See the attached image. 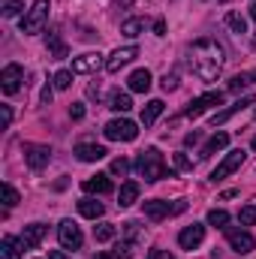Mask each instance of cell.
Wrapping results in <instances>:
<instances>
[{
    "label": "cell",
    "instance_id": "cell-18",
    "mask_svg": "<svg viewBox=\"0 0 256 259\" xmlns=\"http://www.w3.org/2000/svg\"><path fill=\"white\" fill-rule=\"evenodd\" d=\"M109 151L103 148V145H75V157L81 160V163H97V160H103Z\"/></svg>",
    "mask_w": 256,
    "mask_h": 259
},
{
    "label": "cell",
    "instance_id": "cell-5",
    "mask_svg": "<svg viewBox=\"0 0 256 259\" xmlns=\"http://www.w3.org/2000/svg\"><path fill=\"white\" fill-rule=\"evenodd\" d=\"M214 106H223V94H220V91H208V94L196 97L190 106L184 109V118H199V115H205V112L214 109Z\"/></svg>",
    "mask_w": 256,
    "mask_h": 259
},
{
    "label": "cell",
    "instance_id": "cell-45",
    "mask_svg": "<svg viewBox=\"0 0 256 259\" xmlns=\"http://www.w3.org/2000/svg\"><path fill=\"white\" fill-rule=\"evenodd\" d=\"M49 259H69L66 253H61V250H49Z\"/></svg>",
    "mask_w": 256,
    "mask_h": 259
},
{
    "label": "cell",
    "instance_id": "cell-7",
    "mask_svg": "<svg viewBox=\"0 0 256 259\" xmlns=\"http://www.w3.org/2000/svg\"><path fill=\"white\" fill-rule=\"evenodd\" d=\"M184 208H187V202L169 205V202H163V199H154V202H145V217H148V220H163V217H169V214H181Z\"/></svg>",
    "mask_w": 256,
    "mask_h": 259
},
{
    "label": "cell",
    "instance_id": "cell-33",
    "mask_svg": "<svg viewBox=\"0 0 256 259\" xmlns=\"http://www.w3.org/2000/svg\"><path fill=\"white\" fill-rule=\"evenodd\" d=\"M52 81H55V88H58V91H66V88L72 84V72H69V69H61V72H55V78H52Z\"/></svg>",
    "mask_w": 256,
    "mask_h": 259
},
{
    "label": "cell",
    "instance_id": "cell-49",
    "mask_svg": "<svg viewBox=\"0 0 256 259\" xmlns=\"http://www.w3.org/2000/svg\"><path fill=\"white\" fill-rule=\"evenodd\" d=\"M127 3H133V0H118V6H127Z\"/></svg>",
    "mask_w": 256,
    "mask_h": 259
},
{
    "label": "cell",
    "instance_id": "cell-8",
    "mask_svg": "<svg viewBox=\"0 0 256 259\" xmlns=\"http://www.w3.org/2000/svg\"><path fill=\"white\" fill-rule=\"evenodd\" d=\"M49 160H52L49 145H24V163H27L33 172L46 169V166H49Z\"/></svg>",
    "mask_w": 256,
    "mask_h": 259
},
{
    "label": "cell",
    "instance_id": "cell-16",
    "mask_svg": "<svg viewBox=\"0 0 256 259\" xmlns=\"http://www.w3.org/2000/svg\"><path fill=\"white\" fill-rule=\"evenodd\" d=\"M84 193H97V196H106L115 190V184H112V178L109 175H91V178H84Z\"/></svg>",
    "mask_w": 256,
    "mask_h": 259
},
{
    "label": "cell",
    "instance_id": "cell-12",
    "mask_svg": "<svg viewBox=\"0 0 256 259\" xmlns=\"http://www.w3.org/2000/svg\"><path fill=\"white\" fill-rule=\"evenodd\" d=\"M133 58H139V49H136V46L115 49V52H112V58L106 61V69H109V72H121V66H127Z\"/></svg>",
    "mask_w": 256,
    "mask_h": 259
},
{
    "label": "cell",
    "instance_id": "cell-29",
    "mask_svg": "<svg viewBox=\"0 0 256 259\" xmlns=\"http://www.w3.org/2000/svg\"><path fill=\"white\" fill-rule=\"evenodd\" d=\"M109 109H115V112H130L133 109V100H130V94H115L112 97V103H109Z\"/></svg>",
    "mask_w": 256,
    "mask_h": 259
},
{
    "label": "cell",
    "instance_id": "cell-6",
    "mask_svg": "<svg viewBox=\"0 0 256 259\" xmlns=\"http://www.w3.org/2000/svg\"><path fill=\"white\" fill-rule=\"evenodd\" d=\"M244 160H247V151H244V148H238V151H229V154L223 157V163H220V166L211 172V181H214V184H217V181H223V178H226V175H232V172H235V169H238Z\"/></svg>",
    "mask_w": 256,
    "mask_h": 259
},
{
    "label": "cell",
    "instance_id": "cell-32",
    "mask_svg": "<svg viewBox=\"0 0 256 259\" xmlns=\"http://www.w3.org/2000/svg\"><path fill=\"white\" fill-rule=\"evenodd\" d=\"M0 9H3V15H6V18H15L24 6H21L18 0H0Z\"/></svg>",
    "mask_w": 256,
    "mask_h": 259
},
{
    "label": "cell",
    "instance_id": "cell-47",
    "mask_svg": "<svg viewBox=\"0 0 256 259\" xmlns=\"http://www.w3.org/2000/svg\"><path fill=\"white\" fill-rule=\"evenodd\" d=\"M250 18H253V21H256V3H253V6H250ZM253 46H256V39H253Z\"/></svg>",
    "mask_w": 256,
    "mask_h": 259
},
{
    "label": "cell",
    "instance_id": "cell-48",
    "mask_svg": "<svg viewBox=\"0 0 256 259\" xmlns=\"http://www.w3.org/2000/svg\"><path fill=\"white\" fill-rule=\"evenodd\" d=\"M94 259H115V256H109V253H97Z\"/></svg>",
    "mask_w": 256,
    "mask_h": 259
},
{
    "label": "cell",
    "instance_id": "cell-37",
    "mask_svg": "<svg viewBox=\"0 0 256 259\" xmlns=\"http://www.w3.org/2000/svg\"><path fill=\"white\" fill-rule=\"evenodd\" d=\"M127 172H130V163L124 160V157H118V160L112 163V175H121V178H124Z\"/></svg>",
    "mask_w": 256,
    "mask_h": 259
},
{
    "label": "cell",
    "instance_id": "cell-40",
    "mask_svg": "<svg viewBox=\"0 0 256 259\" xmlns=\"http://www.w3.org/2000/svg\"><path fill=\"white\" fill-rule=\"evenodd\" d=\"M175 88H178V78L175 75H166L163 78V91H175Z\"/></svg>",
    "mask_w": 256,
    "mask_h": 259
},
{
    "label": "cell",
    "instance_id": "cell-24",
    "mask_svg": "<svg viewBox=\"0 0 256 259\" xmlns=\"http://www.w3.org/2000/svg\"><path fill=\"white\" fill-rule=\"evenodd\" d=\"M136 199H139V184H136V181H127V184L121 187V193H118V205H121V208H130Z\"/></svg>",
    "mask_w": 256,
    "mask_h": 259
},
{
    "label": "cell",
    "instance_id": "cell-13",
    "mask_svg": "<svg viewBox=\"0 0 256 259\" xmlns=\"http://www.w3.org/2000/svg\"><path fill=\"white\" fill-rule=\"evenodd\" d=\"M202 241H205V226H202V223H193L187 229H181V235H178V244H181L184 250H196Z\"/></svg>",
    "mask_w": 256,
    "mask_h": 259
},
{
    "label": "cell",
    "instance_id": "cell-28",
    "mask_svg": "<svg viewBox=\"0 0 256 259\" xmlns=\"http://www.w3.org/2000/svg\"><path fill=\"white\" fill-rule=\"evenodd\" d=\"M145 30V18H127L124 24H121V33L124 36H139Z\"/></svg>",
    "mask_w": 256,
    "mask_h": 259
},
{
    "label": "cell",
    "instance_id": "cell-20",
    "mask_svg": "<svg viewBox=\"0 0 256 259\" xmlns=\"http://www.w3.org/2000/svg\"><path fill=\"white\" fill-rule=\"evenodd\" d=\"M226 145H229V136H226V133H214V136H211V139L205 142V148H202V154H199V157L205 160V157H211V154L223 151Z\"/></svg>",
    "mask_w": 256,
    "mask_h": 259
},
{
    "label": "cell",
    "instance_id": "cell-11",
    "mask_svg": "<svg viewBox=\"0 0 256 259\" xmlns=\"http://www.w3.org/2000/svg\"><path fill=\"white\" fill-rule=\"evenodd\" d=\"M226 241L235 253H253L256 250V238L250 232H241V229H226Z\"/></svg>",
    "mask_w": 256,
    "mask_h": 259
},
{
    "label": "cell",
    "instance_id": "cell-25",
    "mask_svg": "<svg viewBox=\"0 0 256 259\" xmlns=\"http://www.w3.org/2000/svg\"><path fill=\"white\" fill-rule=\"evenodd\" d=\"M21 250H24V244H21V238H12V235H3V256H6V259H21Z\"/></svg>",
    "mask_w": 256,
    "mask_h": 259
},
{
    "label": "cell",
    "instance_id": "cell-30",
    "mask_svg": "<svg viewBox=\"0 0 256 259\" xmlns=\"http://www.w3.org/2000/svg\"><path fill=\"white\" fill-rule=\"evenodd\" d=\"M250 81L256 84V72H244V75H235V78L229 81V91H235V94H238V91H241V88H247Z\"/></svg>",
    "mask_w": 256,
    "mask_h": 259
},
{
    "label": "cell",
    "instance_id": "cell-26",
    "mask_svg": "<svg viewBox=\"0 0 256 259\" xmlns=\"http://www.w3.org/2000/svg\"><path fill=\"white\" fill-rule=\"evenodd\" d=\"M226 27H229L232 33H238V36L247 33V21H244V15H238V12H226Z\"/></svg>",
    "mask_w": 256,
    "mask_h": 259
},
{
    "label": "cell",
    "instance_id": "cell-19",
    "mask_svg": "<svg viewBox=\"0 0 256 259\" xmlns=\"http://www.w3.org/2000/svg\"><path fill=\"white\" fill-rule=\"evenodd\" d=\"M127 84H130V91H136V94H148V88H151V72H148V69H136L127 78Z\"/></svg>",
    "mask_w": 256,
    "mask_h": 259
},
{
    "label": "cell",
    "instance_id": "cell-17",
    "mask_svg": "<svg viewBox=\"0 0 256 259\" xmlns=\"http://www.w3.org/2000/svg\"><path fill=\"white\" fill-rule=\"evenodd\" d=\"M100 66H103V55L100 52H88V55L72 61V72H97Z\"/></svg>",
    "mask_w": 256,
    "mask_h": 259
},
{
    "label": "cell",
    "instance_id": "cell-34",
    "mask_svg": "<svg viewBox=\"0 0 256 259\" xmlns=\"http://www.w3.org/2000/svg\"><path fill=\"white\" fill-rule=\"evenodd\" d=\"M112 256L115 259H133V241H118Z\"/></svg>",
    "mask_w": 256,
    "mask_h": 259
},
{
    "label": "cell",
    "instance_id": "cell-10",
    "mask_svg": "<svg viewBox=\"0 0 256 259\" xmlns=\"http://www.w3.org/2000/svg\"><path fill=\"white\" fill-rule=\"evenodd\" d=\"M58 238H61V244H64L66 250H78L81 247V229L72 223V220H61V226H58Z\"/></svg>",
    "mask_w": 256,
    "mask_h": 259
},
{
    "label": "cell",
    "instance_id": "cell-2",
    "mask_svg": "<svg viewBox=\"0 0 256 259\" xmlns=\"http://www.w3.org/2000/svg\"><path fill=\"white\" fill-rule=\"evenodd\" d=\"M136 172H139L145 181H160V178H166V160H163V154H160L157 148L142 151L139 160H136Z\"/></svg>",
    "mask_w": 256,
    "mask_h": 259
},
{
    "label": "cell",
    "instance_id": "cell-44",
    "mask_svg": "<svg viewBox=\"0 0 256 259\" xmlns=\"http://www.w3.org/2000/svg\"><path fill=\"white\" fill-rule=\"evenodd\" d=\"M42 103H46V106H49V103H52V88H49V84H46V88H42Z\"/></svg>",
    "mask_w": 256,
    "mask_h": 259
},
{
    "label": "cell",
    "instance_id": "cell-36",
    "mask_svg": "<svg viewBox=\"0 0 256 259\" xmlns=\"http://www.w3.org/2000/svg\"><path fill=\"white\" fill-rule=\"evenodd\" d=\"M238 220H241L244 226H253V223H256V208H253V205L241 208V211H238Z\"/></svg>",
    "mask_w": 256,
    "mask_h": 259
},
{
    "label": "cell",
    "instance_id": "cell-1",
    "mask_svg": "<svg viewBox=\"0 0 256 259\" xmlns=\"http://www.w3.org/2000/svg\"><path fill=\"white\" fill-rule=\"evenodd\" d=\"M187 64H190L193 75L202 78V81H217V75L223 72V64H226V52L217 39L205 36V39H196L187 52Z\"/></svg>",
    "mask_w": 256,
    "mask_h": 259
},
{
    "label": "cell",
    "instance_id": "cell-38",
    "mask_svg": "<svg viewBox=\"0 0 256 259\" xmlns=\"http://www.w3.org/2000/svg\"><path fill=\"white\" fill-rule=\"evenodd\" d=\"M175 166H178L181 172H190V169H193V163L184 157V154H175Z\"/></svg>",
    "mask_w": 256,
    "mask_h": 259
},
{
    "label": "cell",
    "instance_id": "cell-15",
    "mask_svg": "<svg viewBox=\"0 0 256 259\" xmlns=\"http://www.w3.org/2000/svg\"><path fill=\"white\" fill-rule=\"evenodd\" d=\"M46 232H49L46 223H30V226H24V232H21V244H24V250H33V247L46 238Z\"/></svg>",
    "mask_w": 256,
    "mask_h": 259
},
{
    "label": "cell",
    "instance_id": "cell-22",
    "mask_svg": "<svg viewBox=\"0 0 256 259\" xmlns=\"http://www.w3.org/2000/svg\"><path fill=\"white\" fill-rule=\"evenodd\" d=\"M103 202H97V199H81L78 202V214L81 217H88V220H97V217H103Z\"/></svg>",
    "mask_w": 256,
    "mask_h": 259
},
{
    "label": "cell",
    "instance_id": "cell-42",
    "mask_svg": "<svg viewBox=\"0 0 256 259\" xmlns=\"http://www.w3.org/2000/svg\"><path fill=\"white\" fill-rule=\"evenodd\" d=\"M148 259H175V256H172V253H166V250H151Z\"/></svg>",
    "mask_w": 256,
    "mask_h": 259
},
{
    "label": "cell",
    "instance_id": "cell-27",
    "mask_svg": "<svg viewBox=\"0 0 256 259\" xmlns=\"http://www.w3.org/2000/svg\"><path fill=\"white\" fill-rule=\"evenodd\" d=\"M115 223H100V226H94V238L100 241V244H106V241H112L115 238Z\"/></svg>",
    "mask_w": 256,
    "mask_h": 259
},
{
    "label": "cell",
    "instance_id": "cell-21",
    "mask_svg": "<svg viewBox=\"0 0 256 259\" xmlns=\"http://www.w3.org/2000/svg\"><path fill=\"white\" fill-rule=\"evenodd\" d=\"M46 46H49V52H52V58H58V61L69 55V49H66V42L61 39V33H58V30H52V33L46 36Z\"/></svg>",
    "mask_w": 256,
    "mask_h": 259
},
{
    "label": "cell",
    "instance_id": "cell-39",
    "mask_svg": "<svg viewBox=\"0 0 256 259\" xmlns=\"http://www.w3.org/2000/svg\"><path fill=\"white\" fill-rule=\"evenodd\" d=\"M69 118H72V121H81V118H84V106H81V103H72Z\"/></svg>",
    "mask_w": 256,
    "mask_h": 259
},
{
    "label": "cell",
    "instance_id": "cell-31",
    "mask_svg": "<svg viewBox=\"0 0 256 259\" xmlns=\"http://www.w3.org/2000/svg\"><path fill=\"white\" fill-rule=\"evenodd\" d=\"M208 223L211 226H226L229 223V214L223 208H214V211H208Z\"/></svg>",
    "mask_w": 256,
    "mask_h": 259
},
{
    "label": "cell",
    "instance_id": "cell-4",
    "mask_svg": "<svg viewBox=\"0 0 256 259\" xmlns=\"http://www.w3.org/2000/svg\"><path fill=\"white\" fill-rule=\"evenodd\" d=\"M106 139H112V142H133L136 136H139V127L127 121V118H115V121H109L106 124Z\"/></svg>",
    "mask_w": 256,
    "mask_h": 259
},
{
    "label": "cell",
    "instance_id": "cell-9",
    "mask_svg": "<svg viewBox=\"0 0 256 259\" xmlns=\"http://www.w3.org/2000/svg\"><path fill=\"white\" fill-rule=\"evenodd\" d=\"M21 81H24V69H21V66L18 64L3 66V72H0V88H3V94H18Z\"/></svg>",
    "mask_w": 256,
    "mask_h": 259
},
{
    "label": "cell",
    "instance_id": "cell-23",
    "mask_svg": "<svg viewBox=\"0 0 256 259\" xmlns=\"http://www.w3.org/2000/svg\"><path fill=\"white\" fill-rule=\"evenodd\" d=\"M160 115H163V100H151V103H145V109H142V124L151 127Z\"/></svg>",
    "mask_w": 256,
    "mask_h": 259
},
{
    "label": "cell",
    "instance_id": "cell-50",
    "mask_svg": "<svg viewBox=\"0 0 256 259\" xmlns=\"http://www.w3.org/2000/svg\"><path fill=\"white\" fill-rule=\"evenodd\" d=\"M253 151H256V136H253Z\"/></svg>",
    "mask_w": 256,
    "mask_h": 259
},
{
    "label": "cell",
    "instance_id": "cell-43",
    "mask_svg": "<svg viewBox=\"0 0 256 259\" xmlns=\"http://www.w3.org/2000/svg\"><path fill=\"white\" fill-rule=\"evenodd\" d=\"M196 142H199V133H187V136H184V145H187V148H193Z\"/></svg>",
    "mask_w": 256,
    "mask_h": 259
},
{
    "label": "cell",
    "instance_id": "cell-14",
    "mask_svg": "<svg viewBox=\"0 0 256 259\" xmlns=\"http://www.w3.org/2000/svg\"><path fill=\"white\" fill-rule=\"evenodd\" d=\"M253 103H256V94H247V97H241V100H238V103H232L229 109L217 112V115L211 118V127H220V124H226V121H229L232 115H238L241 109H247V106H253Z\"/></svg>",
    "mask_w": 256,
    "mask_h": 259
},
{
    "label": "cell",
    "instance_id": "cell-46",
    "mask_svg": "<svg viewBox=\"0 0 256 259\" xmlns=\"http://www.w3.org/2000/svg\"><path fill=\"white\" fill-rule=\"evenodd\" d=\"M3 121H6V124L12 121V109H9V106H3Z\"/></svg>",
    "mask_w": 256,
    "mask_h": 259
},
{
    "label": "cell",
    "instance_id": "cell-41",
    "mask_svg": "<svg viewBox=\"0 0 256 259\" xmlns=\"http://www.w3.org/2000/svg\"><path fill=\"white\" fill-rule=\"evenodd\" d=\"M154 33H157V36H166V21H163V18L154 21Z\"/></svg>",
    "mask_w": 256,
    "mask_h": 259
},
{
    "label": "cell",
    "instance_id": "cell-3",
    "mask_svg": "<svg viewBox=\"0 0 256 259\" xmlns=\"http://www.w3.org/2000/svg\"><path fill=\"white\" fill-rule=\"evenodd\" d=\"M46 18H49V0H36L30 9H27V15L21 18V33H39L42 27H46Z\"/></svg>",
    "mask_w": 256,
    "mask_h": 259
},
{
    "label": "cell",
    "instance_id": "cell-35",
    "mask_svg": "<svg viewBox=\"0 0 256 259\" xmlns=\"http://www.w3.org/2000/svg\"><path fill=\"white\" fill-rule=\"evenodd\" d=\"M3 205H6V208H15V205H18V193H15L12 184H3Z\"/></svg>",
    "mask_w": 256,
    "mask_h": 259
}]
</instances>
